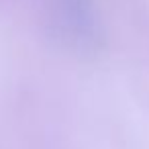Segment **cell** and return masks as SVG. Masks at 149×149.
<instances>
[{
    "instance_id": "6da1fadb",
    "label": "cell",
    "mask_w": 149,
    "mask_h": 149,
    "mask_svg": "<svg viewBox=\"0 0 149 149\" xmlns=\"http://www.w3.org/2000/svg\"><path fill=\"white\" fill-rule=\"evenodd\" d=\"M57 23L63 37L82 51H94L100 43L92 0H57Z\"/></svg>"
}]
</instances>
